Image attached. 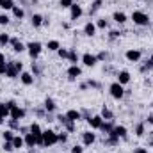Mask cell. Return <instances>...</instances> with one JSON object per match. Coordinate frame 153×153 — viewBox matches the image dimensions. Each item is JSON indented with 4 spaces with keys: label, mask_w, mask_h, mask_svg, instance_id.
<instances>
[{
    "label": "cell",
    "mask_w": 153,
    "mask_h": 153,
    "mask_svg": "<svg viewBox=\"0 0 153 153\" xmlns=\"http://www.w3.org/2000/svg\"><path fill=\"white\" fill-rule=\"evenodd\" d=\"M130 18H132V22H134L137 27H148V25L152 23L150 16H148L146 13H143V11H134Z\"/></svg>",
    "instance_id": "obj_1"
},
{
    "label": "cell",
    "mask_w": 153,
    "mask_h": 153,
    "mask_svg": "<svg viewBox=\"0 0 153 153\" xmlns=\"http://www.w3.org/2000/svg\"><path fill=\"white\" fill-rule=\"evenodd\" d=\"M57 144V132L55 130H43V146L45 148H52Z\"/></svg>",
    "instance_id": "obj_2"
},
{
    "label": "cell",
    "mask_w": 153,
    "mask_h": 153,
    "mask_svg": "<svg viewBox=\"0 0 153 153\" xmlns=\"http://www.w3.org/2000/svg\"><path fill=\"white\" fill-rule=\"evenodd\" d=\"M27 52H29V57H30L32 61H36L39 55H41V52H43V45H41L39 41H30V43L27 45Z\"/></svg>",
    "instance_id": "obj_3"
},
{
    "label": "cell",
    "mask_w": 153,
    "mask_h": 153,
    "mask_svg": "<svg viewBox=\"0 0 153 153\" xmlns=\"http://www.w3.org/2000/svg\"><path fill=\"white\" fill-rule=\"evenodd\" d=\"M109 93L114 100H123L125 98V85H121L119 82H112L109 85Z\"/></svg>",
    "instance_id": "obj_4"
},
{
    "label": "cell",
    "mask_w": 153,
    "mask_h": 153,
    "mask_svg": "<svg viewBox=\"0 0 153 153\" xmlns=\"http://www.w3.org/2000/svg\"><path fill=\"white\" fill-rule=\"evenodd\" d=\"M82 14H84L82 5L75 2V4L70 7V20H71V22H76V20H80V16H82Z\"/></svg>",
    "instance_id": "obj_5"
},
{
    "label": "cell",
    "mask_w": 153,
    "mask_h": 153,
    "mask_svg": "<svg viewBox=\"0 0 153 153\" xmlns=\"http://www.w3.org/2000/svg\"><path fill=\"white\" fill-rule=\"evenodd\" d=\"M68 80L70 82H73V80H76L78 76H82V68L78 66V64H71L70 68H68Z\"/></svg>",
    "instance_id": "obj_6"
},
{
    "label": "cell",
    "mask_w": 153,
    "mask_h": 153,
    "mask_svg": "<svg viewBox=\"0 0 153 153\" xmlns=\"http://www.w3.org/2000/svg\"><path fill=\"white\" fill-rule=\"evenodd\" d=\"M80 62L84 64V66H87V68H93V66H96V62H98V59H96V55H93V53H84L82 57H80Z\"/></svg>",
    "instance_id": "obj_7"
},
{
    "label": "cell",
    "mask_w": 153,
    "mask_h": 153,
    "mask_svg": "<svg viewBox=\"0 0 153 153\" xmlns=\"http://www.w3.org/2000/svg\"><path fill=\"white\" fill-rule=\"evenodd\" d=\"M96 143V134L93 130H87V132H82V144L84 146H91Z\"/></svg>",
    "instance_id": "obj_8"
},
{
    "label": "cell",
    "mask_w": 153,
    "mask_h": 153,
    "mask_svg": "<svg viewBox=\"0 0 153 153\" xmlns=\"http://www.w3.org/2000/svg\"><path fill=\"white\" fill-rule=\"evenodd\" d=\"M25 116H27V111H25L23 107L16 105V107H13V109H11V116H9V117H11V119H18V121H22Z\"/></svg>",
    "instance_id": "obj_9"
},
{
    "label": "cell",
    "mask_w": 153,
    "mask_h": 153,
    "mask_svg": "<svg viewBox=\"0 0 153 153\" xmlns=\"http://www.w3.org/2000/svg\"><path fill=\"white\" fill-rule=\"evenodd\" d=\"M9 45L13 46V52H14V53H22V52L27 50V45L22 43L18 38H11V43H9Z\"/></svg>",
    "instance_id": "obj_10"
},
{
    "label": "cell",
    "mask_w": 153,
    "mask_h": 153,
    "mask_svg": "<svg viewBox=\"0 0 153 153\" xmlns=\"http://www.w3.org/2000/svg\"><path fill=\"white\" fill-rule=\"evenodd\" d=\"M102 123H103V117L100 114L96 116H91L89 119H87V125L91 126V130H100V126H102Z\"/></svg>",
    "instance_id": "obj_11"
},
{
    "label": "cell",
    "mask_w": 153,
    "mask_h": 153,
    "mask_svg": "<svg viewBox=\"0 0 153 153\" xmlns=\"http://www.w3.org/2000/svg\"><path fill=\"white\" fill-rule=\"evenodd\" d=\"M125 57H126L128 62H139V61H141V52L135 50V48H130V50H126Z\"/></svg>",
    "instance_id": "obj_12"
},
{
    "label": "cell",
    "mask_w": 153,
    "mask_h": 153,
    "mask_svg": "<svg viewBox=\"0 0 153 153\" xmlns=\"http://www.w3.org/2000/svg\"><path fill=\"white\" fill-rule=\"evenodd\" d=\"M5 76H7V78H20V71L16 70L14 61H9V62H7V71H5Z\"/></svg>",
    "instance_id": "obj_13"
},
{
    "label": "cell",
    "mask_w": 153,
    "mask_h": 153,
    "mask_svg": "<svg viewBox=\"0 0 153 153\" xmlns=\"http://www.w3.org/2000/svg\"><path fill=\"white\" fill-rule=\"evenodd\" d=\"M116 76H117V80H116V82H119L121 85H126V84H130V80H132L130 71H126V70H121Z\"/></svg>",
    "instance_id": "obj_14"
},
{
    "label": "cell",
    "mask_w": 153,
    "mask_h": 153,
    "mask_svg": "<svg viewBox=\"0 0 153 153\" xmlns=\"http://www.w3.org/2000/svg\"><path fill=\"white\" fill-rule=\"evenodd\" d=\"M96 23L94 22H87L85 25H84V34L87 36V38H93V36H96Z\"/></svg>",
    "instance_id": "obj_15"
},
{
    "label": "cell",
    "mask_w": 153,
    "mask_h": 153,
    "mask_svg": "<svg viewBox=\"0 0 153 153\" xmlns=\"http://www.w3.org/2000/svg\"><path fill=\"white\" fill-rule=\"evenodd\" d=\"M103 144H105V146H117V144H119V137L116 135L114 132H111V134H107V135H105Z\"/></svg>",
    "instance_id": "obj_16"
},
{
    "label": "cell",
    "mask_w": 153,
    "mask_h": 153,
    "mask_svg": "<svg viewBox=\"0 0 153 153\" xmlns=\"http://www.w3.org/2000/svg\"><path fill=\"white\" fill-rule=\"evenodd\" d=\"M20 82H22L23 85H32V84H34V75L29 73V71H22V73H20Z\"/></svg>",
    "instance_id": "obj_17"
},
{
    "label": "cell",
    "mask_w": 153,
    "mask_h": 153,
    "mask_svg": "<svg viewBox=\"0 0 153 153\" xmlns=\"http://www.w3.org/2000/svg\"><path fill=\"white\" fill-rule=\"evenodd\" d=\"M114 119H103V123H102V126H100V130L107 135V134H111L112 132V128H114Z\"/></svg>",
    "instance_id": "obj_18"
},
{
    "label": "cell",
    "mask_w": 153,
    "mask_h": 153,
    "mask_svg": "<svg viewBox=\"0 0 153 153\" xmlns=\"http://www.w3.org/2000/svg\"><path fill=\"white\" fill-rule=\"evenodd\" d=\"M126 20H128V18H126V14H125L123 11H116L114 14H112V22H116L117 25H125Z\"/></svg>",
    "instance_id": "obj_19"
},
{
    "label": "cell",
    "mask_w": 153,
    "mask_h": 153,
    "mask_svg": "<svg viewBox=\"0 0 153 153\" xmlns=\"http://www.w3.org/2000/svg\"><path fill=\"white\" fill-rule=\"evenodd\" d=\"M112 132H114V134L117 135V137H119V139H126V134H128L126 126H123V125H114Z\"/></svg>",
    "instance_id": "obj_20"
},
{
    "label": "cell",
    "mask_w": 153,
    "mask_h": 153,
    "mask_svg": "<svg viewBox=\"0 0 153 153\" xmlns=\"http://www.w3.org/2000/svg\"><path fill=\"white\" fill-rule=\"evenodd\" d=\"M23 139H25V146H27V148L34 150V148L38 146V141H36V137H34V135H32L30 132H29L27 135H23Z\"/></svg>",
    "instance_id": "obj_21"
},
{
    "label": "cell",
    "mask_w": 153,
    "mask_h": 153,
    "mask_svg": "<svg viewBox=\"0 0 153 153\" xmlns=\"http://www.w3.org/2000/svg\"><path fill=\"white\" fill-rule=\"evenodd\" d=\"M66 117H68L70 121H75V123H78V121L82 119V114H80V111H76V109H70V111L66 112Z\"/></svg>",
    "instance_id": "obj_22"
},
{
    "label": "cell",
    "mask_w": 153,
    "mask_h": 153,
    "mask_svg": "<svg viewBox=\"0 0 153 153\" xmlns=\"http://www.w3.org/2000/svg\"><path fill=\"white\" fill-rule=\"evenodd\" d=\"M30 22H32V27H34V29H39V27H43L45 18H43L39 13H34V14H32V18H30Z\"/></svg>",
    "instance_id": "obj_23"
},
{
    "label": "cell",
    "mask_w": 153,
    "mask_h": 153,
    "mask_svg": "<svg viewBox=\"0 0 153 153\" xmlns=\"http://www.w3.org/2000/svg\"><path fill=\"white\" fill-rule=\"evenodd\" d=\"M43 109H45L46 112H55V111H57V105H55V102H53L52 98H46L45 103H43Z\"/></svg>",
    "instance_id": "obj_24"
},
{
    "label": "cell",
    "mask_w": 153,
    "mask_h": 153,
    "mask_svg": "<svg viewBox=\"0 0 153 153\" xmlns=\"http://www.w3.org/2000/svg\"><path fill=\"white\" fill-rule=\"evenodd\" d=\"M68 61H70L71 64H78V62H80V55H78V52H76L75 48H70V53H68Z\"/></svg>",
    "instance_id": "obj_25"
},
{
    "label": "cell",
    "mask_w": 153,
    "mask_h": 153,
    "mask_svg": "<svg viewBox=\"0 0 153 153\" xmlns=\"http://www.w3.org/2000/svg\"><path fill=\"white\" fill-rule=\"evenodd\" d=\"M11 11H13V16H14L16 20H23V18H25V11H23V7H20V5H14Z\"/></svg>",
    "instance_id": "obj_26"
},
{
    "label": "cell",
    "mask_w": 153,
    "mask_h": 153,
    "mask_svg": "<svg viewBox=\"0 0 153 153\" xmlns=\"http://www.w3.org/2000/svg\"><path fill=\"white\" fill-rule=\"evenodd\" d=\"M134 134H135L137 137H143V135L146 134V123H143V121H141V123H137V125H135V128H134Z\"/></svg>",
    "instance_id": "obj_27"
},
{
    "label": "cell",
    "mask_w": 153,
    "mask_h": 153,
    "mask_svg": "<svg viewBox=\"0 0 153 153\" xmlns=\"http://www.w3.org/2000/svg\"><path fill=\"white\" fill-rule=\"evenodd\" d=\"M13 146H14V150L23 148V146H25V139H23V135H14V139H13Z\"/></svg>",
    "instance_id": "obj_28"
},
{
    "label": "cell",
    "mask_w": 153,
    "mask_h": 153,
    "mask_svg": "<svg viewBox=\"0 0 153 153\" xmlns=\"http://www.w3.org/2000/svg\"><path fill=\"white\" fill-rule=\"evenodd\" d=\"M14 5H16L14 0H0V9L2 11H11Z\"/></svg>",
    "instance_id": "obj_29"
},
{
    "label": "cell",
    "mask_w": 153,
    "mask_h": 153,
    "mask_svg": "<svg viewBox=\"0 0 153 153\" xmlns=\"http://www.w3.org/2000/svg\"><path fill=\"white\" fill-rule=\"evenodd\" d=\"M46 48H48L50 52H57V50L61 48V43H59L57 39H50V41L46 43Z\"/></svg>",
    "instance_id": "obj_30"
},
{
    "label": "cell",
    "mask_w": 153,
    "mask_h": 153,
    "mask_svg": "<svg viewBox=\"0 0 153 153\" xmlns=\"http://www.w3.org/2000/svg\"><path fill=\"white\" fill-rule=\"evenodd\" d=\"M14 130H11V128H7V130H4L2 132V137H4V141H9V143H13V139H14Z\"/></svg>",
    "instance_id": "obj_31"
},
{
    "label": "cell",
    "mask_w": 153,
    "mask_h": 153,
    "mask_svg": "<svg viewBox=\"0 0 153 153\" xmlns=\"http://www.w3.org/2000/svg\"><path fill=\"white\" fill-rule=\"evenodd\" d=\"M100 116H102L103 119H114V114H112V111H111L107 105H103V107H102V114H100Z\"/></svg>",
    "instance_id": "obj_32"
},
{
    "label": "cell",
    "mask_w": 153,
    "mask_h": 153,
    "mask_svg": "<svg viewBox=\"0 0 153 153\" xmlns=\"http://www.w3.org/2000/svg\"><path fill=\"white\" fill-rule=\"evenodd\" d=\"M102 4H103V0H94L93 4H91V9H89V14H94L100 7H102Z\"/></svg>",
    "instance_id": "obj_33"
},
{
    "label": "cell",
    "mask_w": 153,
    "mask_h": 153,
    "mask_svg": "<svg viewBox=\"0 0 153 153\" xmlns=\"http://www.w3.org/2000/svg\"><path fill=\"white\" fill-rule=\"evenodd\" d=\"M11 43V36L5 32H0V46H7Z\"/></svg>",
    "instance_id": "obj_34"
},
{
    "label": "cell",
    "mask_w": 153,
    "mask_h": 153,
    "mask_svg": "<svg viewBox=\"0 0 153 153\" xmlns=\"http://www.w3.org/2000/svg\"><path fill=\"white\" fill-rule=\"evenodd\" d=\"M109 27V20L107 18H98L96 20V29H107Z\"/></svg>",
    "instance_id": "obj_35"
},
{
    "label": "cell",
    "mask_w": 153,
    "mask_h": 153,
    "mask_svg": "<svg viewBox=\"0 0 153 153\" xmlns=\"http://www.w3.org/2000/svg\"><path fill=\"white\" fill-rule=\"evenodd\" d=\"M7 125H9V128H11V130H20V126H22L18 119H11V117L7 119Z\"/></svg>",
    "instance_id": "obj_36"
},
{
    "label": "cell",
    "mask_w": 153,
    "mask_h": 153,
    "mask_svg": "<svg viewBox=\"0 0 153 153\" xmlns=\"http://www.w3.org/2000/svg\"><path fill=\"white\" fill-rule=\"evenodd\" d=\"M0 116H2V117H9V116H11V111L7 109L5 102H4V103H0Z\"/></svg>",
    "instance_id": "obj_37"
},
{
    "label": "cell",
    "mask_w": 153,
    "mask_h": 153,
    "mask_svg": "<svg viewBox=\"0 0 153 153\" xmlns=\"http://www.w3.org/2000/svg\"><path fill=\"white\" fill-rule=\"evenodd\" d=\"M64 128H66V132H68V134H73V132L76 130V123H75V121H68V123L64 125Z\"/></svg>",
    "instance_id": "obj_38"
},
{
    "label": "cell",
    "mask_w": 153,
    "mask_h": 153,
    "mask_svg": "<svg viewBox=\"0 0 153 153\" xmlns=\"http://www.w3.org/2000/svg\"><path fill=\"white\" fill-rule=\"evenodd\" d=\"M57 143L66 144V143H68V132H61V134H57Z\"/></svg>",
    "instance_id": "obj_39"
},
{
    "label": "cell",
    "mask_w": 153,
    "mask_h": 153,
    "mask_svg": "<svg viewBox=\"0 0 153 153\" xmlns=\"http://www.w3.org/2000/svg\"><path fill=\"white\" fill-rule=\"evenodd\" d=\"M68 53H70V48H62V46H61V48L57 50V55H59L61 59H68Z\"/></svg>",
    "instance_id": "obj_40"
},
{
    "label": "cell",
    "mask_w": 153,
    "mask_h": 153,
    "mask_svg": "<svg viewBox=\"0 0 153 153\" xmlns=\"http://www.w3.org/2000/svg\"><path fill=\"white\" fill-rule=\"evenodd\" d=\"M96 59H98V62H105L107 59H109V52H105V50H102L98 55H96Z\"/></svg>",
    "instance_id": "obj_41"
},
{
    "label": "cell",
    "mask_w": 153,
    "mask_h": 153,
    "mask_svg": "<svg viewBox=\"0 0 153 153\" xmlns=\"http://www.w3.org/2000/svg\"><path fill=\"white\" fill-rule=\"evenodd\" d=\"M2 150L7 153L14 152V146H13V143H9V141H4V144H2Z\"/></svg>",
    "instance_id": "obj_42"
},
{
    "label": "cell",
    "mask_w": 153,
    "mask_h": 153,
    "mask_svg": "<svg viewBox=\"0 0 153 153\" xmlns=\"http://www.w3.org/2000/svg\"><path fill=\"white\" fill-rule=\"evenodd\" d=\"M9 22H11L9 14H7V13H2V14H0V25H9Z\"/></svg>",
    "instance_id": "obj_43"
},
{
    "label": "cell",
    "mask_w": 153,
    "mask_h": 153,
    "mask_svg": "<svg viewBox=\"0 0 153 153\" xmlns=\"http://www.w3.org/2000/svg\"><path fill=\"white\" fill-rule=\"evenodd\" d=\"M73 4H75L73 0H59V5H61L62 9H70V7H71Z\"/></svg>",
    "instance_id": "obj_44"
},
{
    "label": "cell",
    "mask_w": 153,
    "mask_h": 153,
    "mask_svg": "<svg viewBox=\"0 0 153 153\" xmlns=\"http://www.w3.org/2000/svg\"><path fill=\"white\" fill-rule=\"evenodd\" d=\"M55 121H59V125H62V126H64L70 119L66 117V114H59V116H55Z\"/></svg>",
    "instance_id": "obj_45"
},
{
    "label": "cell",
    "mask_w": 153,
    "mask_h": 153,
    "mask_svg": "<svg viewBox=\"0 0 153 153\" xmlns=\"http://www.w3.org/2000/svg\"><path fill=\"white\" fill-rule=\"evenodd\" d=\"M87 85H89V87H94V89H102V84H100L98 80H91V78H89V80H87Z\"/></svg>",
    "instance_id": "obj_46"
},
{
    "label": "cell",
    "mask_w": 153,
    "mask_h": 153,
    "mask_svg": "<svg viewBox=\"0 0 153 153\" xmlns=\"http://www.w3.org/2000/svg\"><path fill=\"white\" fill-rule=\"evenodd\" d=\"M143 66L146 68V71H152V70H153V55L146 61V62H144V64H143Z\"/></svg>",
    "instance_id": "obj_47"
},
{
    "label": "cell",
    "mask_w": 153,
    "mask_h": 153,
    "mask_svg": "<svg viewBox=\"0 0 153 153\" xmlns=\"http://www.w3.org/2000/svg\"><path fill=\"white\" fill-rule=\"evenodd\" d=\"M71 153H84V146H80V144H75V146L71 148Z\"/></svg>",
    "instance_id": "obj_48"
},
{
    "label": "cell",
    "mask_w": 153,
    "mask_h": 153,
    "mask_svg": "<svg viewBox=\"0 0 153 153\" xmlns=\"http://www.w3.org/2000/svg\"><path fill=\"white\" fill-rule=\"evenodd\" d=\"M119 36H121L119 30H111V32H109V39H116V38H119Z\"/></svg>",
    "instance_id": "obj_49"
},
{
    "label": "cell",
    "mask_w": 153,
    "mask_h": 153,
    "mask_svg": "<svg viewBox=\"0 0 153 153\" xmlns=\"http://www.w3.org/2000/svg\"><path fill=\"white\" fill-rule=\"evenodd\" d=\"M32 73L34 75H41V68H39L36 62H32Z\"/></svg>",
    "instance_id": "obj_50"
},
{
    "label": "cell",
    "mask_w": 153,
    "mask_h": 153,
    "mask_svg": "<svg viewBox=\"0 0 153 153\" xmlns=\"http://www.w3.org/2000/svg\"><path fill=\"white\" fill-rule=\"evenodd\" d=\"M18 132H20V134H22V135H27V134H29V132H30V128H29V126H23V125H22V126H20V130H18Z\"/></svg>",
    "instance_id": "obj_51"
},
{
    "label": "cell",
    "mask_w": 153,
    "mask_h": 153,
    "mask_svg": "<svg viewBox=\"0 0 153 153\" xmlns=\"http://www.w3.org/2000/svg\"><path fill=\"white\" fill-rule=\"evenodd\" d=\"M5 105H7V109H9V111H11V109H13V107H16V105H18V103H16V102H14V100H7V102H5Z\"/></svg>",
    "instance_id": "obj_52"
},
{
    "label": "cell",
    "mask_w": 153,
    "mask_h": 153,
    "mask_svg": "<svg viewBox=\"0 0 153 153\" xmlns=\"http://www.w3.org/2000/svg\"><path fill=\"white\" fill-rule=\"evenodd\" d=\"M7 71V62H0V75H5Z\"/></svg>",
    "instance_id": "obj_53"
},
{
    "label": "cell",
    "mask_w": 153,
    "mask_h": 153,
    "mask_svg": "<svg viewBox=\"0 0 153 153\" xmlns=\"http://www.w3.org/2000/svg\"><path fill=\"white\" fill-rule=\"evenodd\" d=\"M14 66H16V70L22 73L23 71V62H20V61H14Z\"/></svg>",
    "instance_id": "obj_54"
},
{
    "label": "cell",
    "mask_w": 153,
    "mask_h": 153,
    "mask_svg": "<svg viewBox=\"0 0 153 153\" xmlns=\"http://www.w3.org/2000/svg\"><path fill=\"white\" fill-rule=\"evenodd\" d=\"M134 153H148V148H135Z\"/></svg>",
    "instance_id": "obj_55"
},
{
    "label": "cell",
    "mask_w": 153,
    "mask_h": 153,
    "mask_svg": "<svg viewBox=\"0 0 153 153\" xmlns=\"http://www.w3.org/2000/svg\"><path fill=\"white\" fill-rule=\"evenodd\" d=\"M146 123L153 126V114H148V117H146Z\"/></svg>",
    "instance_id": "obj_56"
},
{
    "label": "cell",
    "mask_w": 153,
    "mask_h": 153,
    "mask_svg": "<svg viewBox=\"0 0 153 153\" xmlns=\"http://www.w3.org/2000/svg\"><path fill=\"white\" fill-rule=\"evenodd\" d=\"M89 85H87V82H84V84H80V91H85Z\"/></svg>",
    "instance_id": "obj_57"
},
{
    "label": "cell",
    "mask_w": 153,
    "mask_h": 153,
    "mask_svg": "<svg viewBox=\"0 0 153 153\" xmlns=\"http://www.w3.org/2000/svg\"><path fill=\"white\" fill-rule=\"evenodd\" d=\"M0 62H5V55H4L2 52H0Z\"/></svg>",
    "instance_id": "obj_58"
},
{
    "label": "cell",
    "mask_w": 153,
    "mask_h": 153,
    "mask_svg": "<svg viewBox=\"0 0 153 153\" xmlns=\"http://www.w3.org/2000/svg\"><path fill=\"white\" fill-rule=\"evenodd\" d=\"M4 123H5V117H2V116H0V125H4Z\"/></svg>",
    "instance_id": "obj_59"
},
{
    "label": "cell",
    "mask_w": 153,
    "mask_h": 153,
    "mask_svg": "<svg viewBox=\"0 0 153 153\" xmlns=\"http://www.w3.org/2000/svg\"><path fill=\"white\" fill-rule=\"evenodd\" d=\"M148 146H150V148H153V141H150V143H148Z\"/></svg>",
    "instance_id": "obj_60"
},
{
    "label": "cell",
    "mask_w": 153,
    "mask_h": 153,
    "mask_svg": "<svg viewBox=\"0 0 153 153\" xmlns=\"http://www.w3.org/2000/svg\"><path fill=\"white\" fill-rule=\"evenodd\" d=\"M27 153H36V152H34V150H29V152H27Z\"/></svg>",
    "instance_id": "obj_61"
},
{
    "label": "cell",
    "mask_w": 153,
    "mask_h": 153,
    "mask_svg": "<svg viewBox=\"0 0 153 153\" xmlns=\"http://www.w3.org/2000/svg\"><path fill=\"white\" fill-rule=\"evenodd\" d=\"M152 107H153V103H152Z\"/></svg>",
    "instance_id": "obj_62"
}]
</instances>
